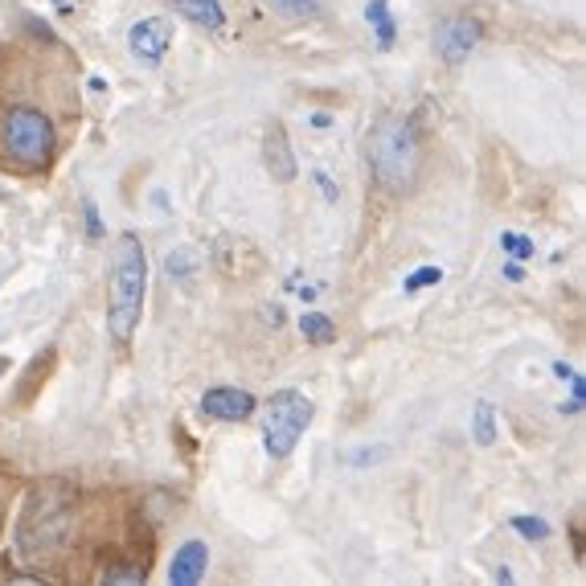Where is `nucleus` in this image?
I'll return each mask as SVG.
<instances>
[{"instance_id": "4", "label": "nucleus", "mask_w": 586, "mask_h": 586, "mask_svg": "<svg viewBox=\"0 0 586 586\" xmlns=\"http://www.w3.org/2000/svg\"><path fill=\"white\" fill-rule=\"evenodd\" d=\"M70 541V497H53V488H37L17 529V546L29 562H41Z\"/></svg>"}, {"instance_id": "6", "label": "nucleus", "mask_w": 586, "mask_h": 586, "mask_svg": "<svg viewBox=\"0 0 586 586\" xmlns=\"http://www.w3.org/2000/svg\"><path fill=\"white\" fill-rule=\"evenodd\" d=\"M480 37H485V25L468 13H455V17H443L435 25V53L443 67H464L476 46H480Z\"/></svg>"}, {"instance_id": "25", "label": "nucleus", "mask_w": 586, "mask_h": 586, "mask_svg": "<svg viewBox=\"0 0 586 586\" xmlns=\"http://www.w3.org/2000/svg\"><path fill=\"white\" fill-rule=\"evenodd\" d=\"M574 373H578L574 366H566V361H553V378H558V382H570Z\"/></svg>"}, {"instance_id": "5", "label": "nucleus", "mask_w": 586, "mask_h": 586, "mask_svg": "<svg viewBox=\"0 0 586 586\" xmlns=\"http://www.w3.org/2000/svg\"><path fill=\"white\" fill-rule=\"evenodd\" d=\"M312 415H316V406H312V398L303 390H296V385L275 390L267 403H263V452L271 459H291V452L300 447Z\"/></svg>"}, {"instance_id": "8", "label": "nucleus", "mask_w": 586, "mask_h": 586, "mask_svg": "<svg viewBox=\"0 0 586 586\" xmlns=\"http://www.w3.org/2000/svg\"><path fill=\"white\" fill-rule=\"evenodd\" d=\"M168 46H172V25H168V17H144L128 29V50H132L144 67H160Z\"/></svg>"}, {"instance_id": "17", "label": "nucleus", "mask_w": 586, "mask_h": 586, "mask_svg": "<svg viewBox=\"0 0 586 586\" xmlns=\"http://www.w3.org/2000/svg\"><path fill=\"white\" fill-rule=\"evenodd\" d=\"M509 529H517L525 541H550L553 529L546 517H529V513H517V517H509Z\"/></svg>"}, {"instance_id": "26", "label": "nucleus", "mask_w": 586, "mask_h": 586, "mask_svg": "<svg viewBox=\"0 0 586 586\" xmlns=\"http://www.w3.org/2000/svg\"><path fill=\"white\" fill-rule=\"evenodd\" d=\"M312 128H333V116H324V111H316V116H312Z\"/></svg>"}, {"instance_id": "11", "label": "nucleus", "mask_w": 586, "mask_h": 586, "mask_svg": "<svg viewBox=\"0 0 586 586\" xmlns=\"http://www.w3.org/2000/svg\"><path fill=\"white\" fill-rule=\"evenodd\" d=\"M172 13L189 25H198L205 34H218L222 25H226V9H222V0H172Z\"/></svg>"}, {"instance_id": "28", "label": "nucleus", "mask_w": 586, "mask_h": 586, "mask_svg": "<svg viewBox=\"0 0 586 586\" xmlns=\"http://www.w3.org/2000/svg\"><path fill=\"white\" fill-rule=\"evenodd\" d=\"M58 4H67V0H58Z\"/></svg>"}, {"instance_id": "23", "label": "nucleus", "mask_w": 586, "mask_h": 586, "mask_svg": "<svg viewBox=\"0 0 586 586\" xmlns=\"http://www.w3.org/2000/svg\"><path fill=\"white\" fill-rule=\"evenodd\" d=\"M312 181L320 184V193H324V202H333V205H336V184L328 181V172H324V168H316V172H312Z\"/></svg>"}, {"instance_id": "2", "label": "nucleus", "mask_w": 586, "mask_h": 586, "mask_svg": "<svg viewBox=\"0 0 586 586\" xmlns=\"http://www.w3.org/2000/svg\"><path fill=\"white\" fill-rule=\"evenodd\" d=\"M366 160L373 181L382 184L390 198H403L415 189L422 168V140L415 119L406 116H382L369 128L366 140Z\"/></svg>"}, {"instance_id": "16", "label": "nucleus", "mask_w": 586, "mask_h": 586, "mask_svg": "<svg viewBox=\"0 0 586 586\" xmlns=\"http://www.w3.org/2000/svg\"><path fill=\"white\" fill-rule=\"evenodd\" d=\"M439 284H443V267H435V263H422V267H415L403 279V291H406V296H419V291H427V287H439Z\"/></svg>"}, {"instance_id": "7", "label": "nucleus", "mask_w": 586, "mask_h": 586, "mask_svg": "<svg viewBox=\"0 0 586 586\" xmlns=\"http://www.w3.org/2000/svg\"><path fill=\"white\" fill-rule=\"evenodd\" d=\"M198 410H202V419L214 422H247L259 410V398L242 385H210Z\"/></svg>"}, {"instance_id": "9", "label": "nucleus", "mask_w": 586, "mask_h": 586, "mask_svg": "<svg viewBox=\"0 0 586 586\" xmlns=\"http://www.w3.org/2000/svg\"><path fill=\"white\" fill-rule=\"evenodd\" d=\"M205 570H210V546H205L202 537H189V541H181L172 550L165 578L168 586H198L205 578Z\"/></svg>"}, {"instance_id": "10", "label": "nucleus", "mask_w": 586, "mask_h": 586, "mask_svg": "<svg viewBox=\"0 0 586 586\" xmlns=\"http://www.w3.org/2000/svg\"><path fill=\"white\" fill-rule=\"evenodd\" d=\"M263 165H267L271 181H275V184H291L296 177H300V160H296L291 140H287V132H284V123H279V119H271L267 140H263Z\"/></svg>"}, {"instance_id": "19", "label": "nucleus", "mask_w": 586, "mask_h": 586, "mask_svg": "<svg viewBox=\"0 0 586 586\" xmlns=\"http://www.w3.org/2000/svg\"><path fill=\"white\" fill-rule=\"evenodd\" d=\"M501 251L509 254V259H517V263H529V259H534V238H525L521 230H504Z\"/></svg>"}, {"instance_id": "21", "label": "nucleus", "mask_w": 586, "mask_h": 586, "mask_svg": "<svg viewBox=\"0 0 586 586\" xmlns=\"http://www.w3.org/2000/svg\"><path fill=\"white\" fill-rule=\"evenodd\" d=\"M83 222H86V238H91V242H99V238H103L99 205H95V202H83Z\"/></svg>"}, {"instance_id": "27", "label": "nucleus", "mask_w": 586, "mask_h": 586, "mask_svg": "<svg viewBox=\"0 0 586 586\" xmlns=\"http://www.w3.org/2000/svg\"><path fill=\"white\" fill-rule=\"evenodd\" d=\"M0 373H4V361H0Z\"/></svg>"}, {"instance_id": "22", "label": "nucleus", "mask_w": 586, "mask_h": 586, "mask_svg": "<svg viewBox=\"0 0 586 586\" xmlns=\"http://www.w3.org/2000/svg\"><path fill=\"white\" fill-rule=\"evenodd\" d=\"M385 455V447H361V452H352V468H366V464H378Z\"/></svg>"}, {"instance_id": "15", "label": "nucleus", "mask_w": 586, "mask_h": 586, "mask_svg": "<svg viewBox=\"0 0 586 586\" xmlns=\"http://www.w3.org/2000/svg\"><path fill=\"white\" fill-rule=\"evenodd\" d=\"M300 333L308 345H333L336 324H333V316H324V312H300Z\"/></svg>"}, {"instance_id": "14", "label": "nucleus", "mask_w": 586, "mask_h": 586, "mask_svg": "<svg viewBox=\"0 0 586 586\" xmlns=\"http://www.w3.org/2000/svg\"><path fill=\"white\" fill-rule=\"evenodd\" d=\"M471 435H476L480 447H492L497 435H501V431H497V406L488 403V398H480L476 410H471Z\"/></svg>"}, {"instance_id": "1", "label": "nucleus", "mask_w": 586, "mask_h": 586, "mask_svg": "<svg viewBox=\"0 0 586 586\" xmlns=\"http://www.w3.org/2000/svg\"><path fill=\"white\" fill-rule=\"evenodd\" d=\"M148 296V254L135 235H119L111 247V271H107V336L116 345H128L144 316Z\"/></svg>"}, {"instance_id": "12", "label": "nucleus", "mask_w": 586, "mask_h": 586, "mask_svg": "<svg viewBox=\"0 0 586 586\" xmlns=\"http://www.w3.org/2000/svg\"><path fill=\"white\" fill-rule=\"evenodd\" d=\"M366 25L373 29V41H378V50H382V53L394 50V41H398V21H394V9H390V0H369V4H366Z\"/></svg>"}, {"instance_id": "24", "label": "nucleus", "mask_w": 586, "mask_h": 586, "mask_svg": "<svg viewBox=\"0 0 586 586\" xmlns=\"http://www.w3.org/2000/svg\"><path fill=\"white\" fill-rule=\"evenodd\" d=\"M501 271H504V279H509V284H521V279H525V263H517V259H509Z\"/></svg>"}, {"instance_id": "13", "label": "nucleus", "mask_w": 586, "mask_h": 586, "mask_svg": "<svg viewBox=\"0 0 586 586\" xmlns=\"http://www.w3.org/2000/svg\"><path fill=\"white\" fill-rule=\"evenodd\" d=\"M198 271H202V254L193 251V247H172L165 254V275L172 284H193Z\"/></svg>"}, {"instance_id": "20", "label": "nucleus", "mask_w": 586, "mask_h": 586, "mask_svg": "<svg viewBox=\"0 0 586 586\" xmlns=\"http://www.w3.org/2000/svg\"><path fill=\"white\" fill-rule=\"evenodd\" d=\"M271 9H279L287 17H316L320 13L316 0H271Z\"/></svg>"}, {"instance_id": "3", "label": "nucleus", "mask_w": 586, "mask_h": 586, "mask_svg": "<svg viewBox=\"0 0 586 586\" xmlns=\"http://www.w3.org/2000/svg\"><path fill=\"white\" fill-rule=\"evenodd\" d=\"M0 144L9 152V160L29 172H46L58 156V132H53V119L46 111H37L29 103L17 107H4L0 116Z\"/></svg>"}, {"instance_id": "18", "label": "nucleus", "mask_w": 586, "mask_h": 586, "mask_svg": "<svg viewBox=\"0 0 586 586\" xmlns=\"http://www.w3.org/2000/svg\"><path fill=\"white\" fill-rule=\"evenodd\" d=\"M99 578H103V583H111V586H116V583H123V586H144V583H148V570L135 566V562H116L111 570H103Z\"/></svg>"}]
</instances>
